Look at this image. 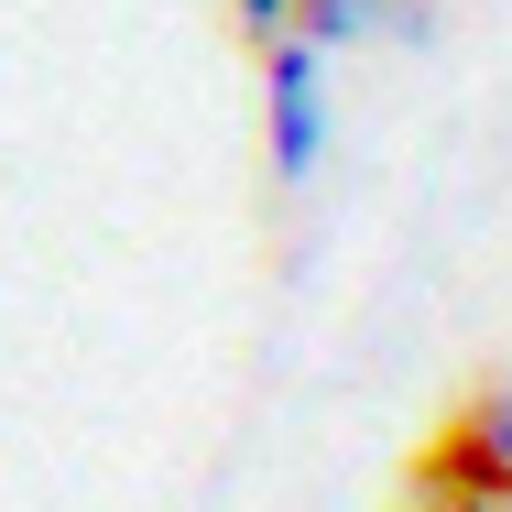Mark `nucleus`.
Listing matches in <instances>:
<instances>
[{"mask_svg":"<svg viewBox=\"0 0 512 512\" xmlns=\"http://www.w3.org/2000/svg\"><path fill=\"white\" fill-rule=\"evenodd\" d=\"M316 153H327V55H316L306 33H284L273 44V175L306 186Z\"/></svg>","mask_w":512,"mask_h":512,"instance_id":"f257e3e1","label":"nucleus"},{"mask_svg":"<svg viewBox=\"0 0 512 512\" xmlns=\"http://www.w3.org/2000/svg\"><path fill=\"white\" fill-rule=\"evenodd\" d=\"M436 491H458V502H512V382L480 393V414L458 425V447L436 458Z\"/></svg>","mask_w":512,"mask_h":512,"instance_id":"f03ea898","label":"nucleus"},{"mask_svg":"<svg viewBox=\"0 0 512 512\" xmlns=\"http://www.w3.org/2000/svg\"><path fill=\"white\" fill-rule=\"evenodd\" d=\"M382 22H393V0H306V22H295V33L327 55V44H360V33H382Z\"/></svg>","mask_w":512,"mask_h":512,"instance_id":"7ed1b4c3","label":"nucleus"},{"mask_svg":"<svg viewBox=\"0 0 512 512\" xmlns=\"http://www.w3.org/2000/svg\"><path fill=\"white\" fill-rule=\"evenodd\" d=\"M240 22H251V33H273V44H284V33H295V22H306V0H240Z\"/></svg>","mask_w":512,"mask_h":512,"instance_id":"20e7f679","label":"nucleus"},{"mask_svg":"<svg viewBox=\"0 0 512 512\" xmlns=\"http://www.w3.org/2000/svg\"><path fill=\"white\" fill-rule=\"evenodd\" d=\"M436 512H512V502H458V491H436Z\"/></svg>","mask_w":512,"mask_h":512,"instance_id":"39448f33","label":"nucleus"}]
</instances>
